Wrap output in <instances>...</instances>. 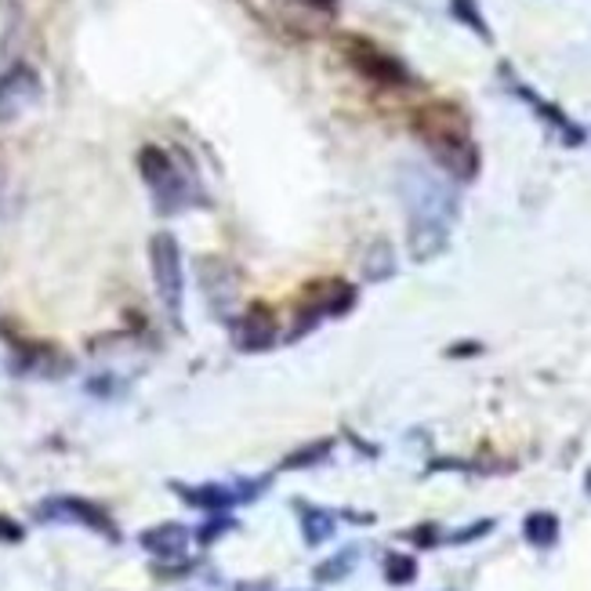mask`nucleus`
Segmentation results:
<instances>
[{"instance_id":"obj_1","label":"nucleus","mask_w":591,"mask_h":591,"mask_svg":"<svg viewBox=\"0 0 591 591\" xmlns=\"http://www.w3.org/2000/svg\"><path fill=\"white\" fill-rule=\"evenodd\" d=\"M413 131L436 163L454 179L469 182L480 171V149H475V138L469 128V117L454 106V103H429L413 112Z\"/></svg>"},{"instance_id":"obj_2","label":"nucleus","mask_w":591,"mask_h":591,"mask_svg":"<svg viewBox=\"0 0 591 591\" xmlns=\"http://www.w3.org/2000/svg\"><path fill=\"white\" fill-rule=\"evenodd\" d=\"M410 207V247L413 258H432L447 244L450 218H454V193L429 174H410L407 182Z\"/></svg>"},{"instance_id":"obj_3","label":"nucleus","mask_w":591,"mask_h":591,"mask_svg":"<svg viewBox=\"0 0 591 591\" xmlns=\"http://www.w3.org/2000/svg\"><path fill=\"white\" fill-rule=\"evenodd\" d=\"M138 174H142V182L149 185V193H153V204L160 215H179V211L193 204L185 174L168 149L142 146V153H138Z\"/></svg>"},{"instance_id":"obj_4","label":"nucleus","mask_w":591,"mask_h":591,"mask_svg":"<svg viewBox=\"0 0 591 591\" xmlns=\"http://www.w3.org/2000/svg\"><path fill=\"white\" fill-rule=\"evenodd\" d=\"M149 266H153L160 305L168 309L171 320H179L185 305V266H182V247L171 233L153 236V244H149Z\"/></svg>"},{"instance_id":"obj_5","label":"nucleus","mask_w":591,"mask_h":591,"mask_svg":"<svg viewBox=\"0 0 591 591\" xmlns=\"http://www.w3.org/2000/svg\"><path fill=\"white\" fill-rule=\"evenodd\" d=\"M342 55H345L348 66L359 73V77H367L374 84H385V87L410 84V73H407L404 62L382 52V47H377L374 41H367V36H356V33L342 36Z\"/></svg>"},{"instance_id":"obj_6","label":"nucleus","mask_w":591,"mask_h":591,"mask_svg":"<svg viewBox=\"0 0 591 591\" xmlns=\"http://www.w3.org/2000/svg\"><path fill=\"white\" fill-rule=\"evenodd\" d=\"M41 73L26 62L11 66L4 77H0V123L19 120L22 112H30L36 103H41Z\"/></svg>"},{"instance_id":"obj_7","label":"nucleus","mask_w":591,"mask_h":591,"mask_svg":"<svg viewBox=\"0 0 591 591\" xmlns=\"http://www.w3.org/2000/svg\"><path fill=\"white\" fill-rule=\"evenodd\" d=\"M36 515H41V519H52V523H80V526H87V530L103 534L109 540H120V530L112 526L109 515L84 497H52L36 508Z\"/></svg>"},{"instance_id":"obj_8","label":"nucleus","mask_w":591,"mask_h":591,"mask_svg":"<svg viewBox=\"0 0 591 591\" xmlns=\"http://www.w3.org/2000/svg\"><path fill=\"white\" fill-rule=\"evenodd\" d=\"M276 334H280V323H276V312L269 305H250L233 326L236 345L244 352H266L276 345Z\"/></svg>"},{"instance_id":"obj_9","label":"nucleus","mask_w":591,"mask_h":591,"mask_svg":"<svg viewBox=\"0 0 591 591\" xmlns=\"http://www.w3.org/2000/svg\"><path fill=\"white\" fill-rule=\"evenodd\" d=\"M174 490H179V497L185 501V505H193L200 512H211V515L229 512L236 501H244V494H236L233 486H222V483H207V486H193V490L174 483Z\"/></svg>"},{"instance_id":"obj_10","label":"nucleus","mask_w":591,"mask_h":591,"mask_svg":"<svg viewBox=\"0 0 591 591\" xmlns=\"http://www.w3.org/2000/svg\"><path fill=\"white\" fill-rule=\"evenodd\" d=\"M189 534L182 523H160L153 526V530H146L142 537V548L149 551V556H160V559H174V556H182L185 545H189Z\"/></svg>"},{"instance_id":"obj_11","label":"nucleus","mask_w":591,"mask_h":591,"mask_svg":"<svg viewBox=\"0 0 591 591\" xmlns=\"http://www.w3.org/2000/svg\"><path fill=\"white\" fill-rule=\"evenodd\" d=\"M305 298L312 301L316 316H334V312H345L352 301H356V291L342 280H320V283L305 287Z\"/></svg>"},{"instance_id":"obj_12","label":"nucleus","mask_w":591,"mask_h":591,"mask_svg":"<svg viewBox=\"0 0 591 591\" xmlns=\"http://www.w3.org/2000/svg\"><path fill=\"white\" fill-rule=\"evenodd\" d=\"M334 530H337L334 512H326V508L301 512V534H305V545H323V540L334 537Z\"/></svg>"},{"instance_id":"obj_13","label":"nucleus","mask_w":591,"mask_h":591,"mask_svg":"<svg viewBox=\"0 0 591 591\" xmlns=\"http://www.w3.org/2000/svg\"><path fill=\"white\" fill-rule=\"evenodd\" d=\"M523 534L534 548H551L559 540V519L551 512H534V515H526Z\"/></svg>"},{"instance_id":"obj_14","label":"nucleus","mask_w":591,"mask_h":591,"mask_svg":"<svg viewBox=\"0 0 591 591\" xmlns=\"http://www.w3.org/2000/svg\"><path fill=\"white\" fill-rule=\"evenodd\" d=\"M356 566V548H345L342 556H334V559H326L320 570H316V581L323 584H331V581H342V577Z\"/></svg>"},{"instance_id":"obj_15","label":"nucleus","mask_w":591,"mask_h":591,"mask_svg":"<svg viewBox=\"0 0 591 591\" xmlns=\"http://www.w3.org/2000/svg\"><path fill=\"white\" fill-rule=\"evenodd\" d=\"M385 577H388V584H410L413 577H418V562L410 556H388Z\"/></svg>"},{"instance_id":"obj_16","label":"nucleus","mask_w":591,"mask_h":591,"mask_svg":"<svg viewBox=\"0 0 591 591\" xmlns=\"http://www.w3.org/2000/svg\"><path fill=\"white\" fill-rule=\"evenodd\" d=\"M331 439H323V443H312V447H301L298 454H291L283 461V469H305V464H316V461H323L326 454H331Z\"/></svg>"},{"instance_id":"obj_17","label":"nucleus","mask_w":591,"mask_h":591,"mask_svg":"<svg viewBox=\"0 0 591 591\" xmlns=\"http://www.w3.org/2000/svg\"><path fill=\"white\" fill-rule=\"evenodd\" d=\"M0 540H8V545H19V540H22V526L0 515Z\"/></svg>"},{"instance_id":"obj_18","label":"nucleus","mask_w":591,"mask_h":591,"mask_svg":"<svg viewBox=\"0 0 591 591\" xmlns=\"http://www.w3.org/2000/svg\"><path fill=\"white\" fill-rule=\"evenodd\" d=\"M301 8H309V11H334L337 0H298Z\"/></svg>"},{"instance_id":"obj_19","label":"nucleus","mask_w":591,"mask_h":591,"mask_svg":"<svg viewBox=\"0 0 591 591\" xmlns=\"http://www.w3.org/2000/svg\"><path fill=\"white\" fill-rule=\"evenodd\" d=\"M240 591H269V588H266V584H261V588H247V584H244Z\"/></svg>"},{"instance_id":"obj_20","label":"nucleus","mask_w":591,"mask_h":591,"mask_svg":"<svg viewBox=\"0 0 591 591\" xmlns=\"http://www.w3.org/2000/svg\"><path fill=\"white\" fill-rule=\"evenodd\" d=\"M588 490H591V475H588Z\"/></svg>"}]
</instances>
